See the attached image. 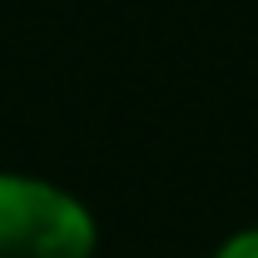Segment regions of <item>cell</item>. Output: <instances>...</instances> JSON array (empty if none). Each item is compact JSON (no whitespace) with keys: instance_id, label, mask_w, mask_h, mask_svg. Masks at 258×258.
I'll return each instance as SVG.
<instances>
[{"instance_id":"2","label":"cell","mask_w":258,"mask_h":258,"mask_svg":"<svg viewBox=\"0 0 258 258\" xmlns=\"http://www.w3.org/2000/svg\"><path fill=\"white\" fill-rule=\"evenodd\" d=\"M214 258H258V228H243V233L224 238Z\"/></svg>"},{"instance_id":"1","label":"cell","mask_w":258,"mask_h":258,"mask_svg":"<svg viewBox=\"0 0 258 258\" xmlns=\"http://www.w3.org/2000/svg\"><path fill=\"white\" fill-rule=\"evenodd\" d=\"M95 214L70 189L0 174V258H95Z\"/></svg>"}]
</instances>
